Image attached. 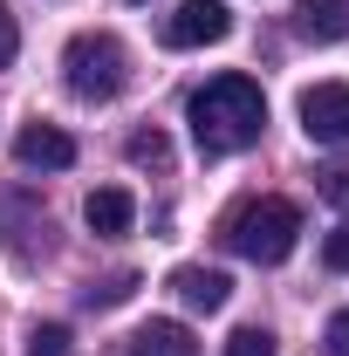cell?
<instances>
[{
	"label": "cell",
	"mask_w": 349,
	"mask_h": 356,
	"mask_svg": "<svg viewBox=\"0 0 349 356\" xmlns=\"http://www.w3.org/2000/svg\"><path fill=\"white\" fill-rule=\"evenodd\" d=\"M131 356H199V343L185 322H144L131 336Z\"/></svg>",
	"instance_id": "obj_10"
},
{
	"label": "cell",
	"mask_w": 349,
	"mask_h": 356,
	"mask_svg": "<svg viewBox=\"0 0 349 356\" xmlns=\"http://www.w3.org/2000/svg\"><path fill=\"white\" fill-rule=\"evenodd\" d=\"M124 151H131V165H151V172H165V165H172V137H165V131H137Z\"/></svg>",
	"instance_id": "obj_11"
},
{
	"label": "cell",
	"mask_w": 349,
	"mask_h": 356,
	"mask_svg": "<svg viewBox=\"0 0 349 356\" xmlns=\"http://www.w3.org/2000/svg\"><path fill=\"white\" fill-rule=\"evenodd\" d=\"M322 261H329V267H343V274H349V226H336V233L322 240Z\"/></svg>",
	"instance_id": "obj_16"
},
{
	"label": "cell",
	"mask_w": 349,
	"mask_h": 356,
	"mask_svg": "<svg viewBox=\"0 0 349 356\" xmlns=\"http://www.w3.org/2000/svg\"><path fill=\"white\" fill-rule=\"evenodd\" d=\"M172 295L178 302H185V309H226V295H233V281H226V274H219V267H178L172 274Z\"/></svg>",
	"instance_id": "obj_8"
},
{
	"label": "cell",
	"mask_w": 349,
	"mask_h": 356,
	"mask_svg": "<svg viewBox=\"0 0 349 356\" xmlns=\"http://www.w3.org/2000/svg\"><path fill=\"white\" fill-rule=\"evenodd\" d=\"M14 48H21V35H14V14H7V7H0V69H7V62H14Z\"/></svg>",
	"instance_id": "obj_18"
},
{
	"label": "cell",
	"mask_w": 349,
	"mask_h": 356,
	"mask_svg": "<svg viewBox=\"0 0 349 356\" xmlns=\"http://www.w3.org/2000/svg\"><path fill=\"white\" fill-rule=\"evenodd\" d=\"M219 240H226L240 261H254V267H281L295 254V240H302V206H295V199H247V206L226 213Z\"/></svg>",
	"instance_id": "obj_2"
},
{
	"label": "cell",
	"mask_w": 349,
	"mask_h": 356,
	"mask_svg": "<svg viewBox=\"0 0 349 356\" xmlns=\"http://www.w3.org/2000/svg\"><path fill=\"white\" fill-rule=\"evenodd\" d=\"M62 76H69V89L83 103H110V96H124V83H131V55H124L117 35L89 28V35H76V42L62 48Z\"/></svg>",
	"instance_id": "obj_3"
},
{
	"label": "cell",
	"mask_w": 349,
	"mask_h": 356,
	"mask_svg": "<svg viewBox=\"0 0 349 356\" xmlns=\"http://www.w3.org/2000/svg\"><path fill=\"white\" fill-rule=\"evenodd\" d=\"M28 356H69V329H62V322H42V329L28 336Z\"/></svg>",
	"instance_id": "obj_14"
},
{
	"label": "cell",
	"mask_w": 349,
	"mask_h": 356,
	"mask_svg": "<svg viewBox=\"0 0 349 356\" xmlns=\"http://www.w3.org/2000/svg\"><path fill=\"white\" fill-rule=\"evenodd\" d=\"M14 158H21L28 172H69V165H76V137L55 131V124H28V131L14 137Z\"/></svg>",
	"instance_id": "obj_6"
},
{
	"label": "cell",
	"mask_w": 349,
	"mask_h": 356,
	"mask_svg": "<svg viewBox=\"0 0 349 356\" xmlns=\"http://www.w3.org/2000/svg\"><path fill=\"white\" fill-rule=\"evenodd\" d=\"M302 131L315 144H349V83L302 89Z\"/></svg>",
	"instance_id": "obj_5"
},
{
	"label": "cell",
	"mask_w": 349,
	"mask_h": 356,
	"mask_svg": "<svg viewBox=\"0 0 349 356\" xmlns=\"http://www.w3.org/2000/svg\"><path fill=\"white\" fill-rule=\"evenodd\" d=\"M131 288H137V274H110V281L89 288V309H117V302H131Z\"/></svg>",
	"instance_id": "obj_13"
},
{
	"label": "cell",
	"mask_w": 349,
	"mask_h": 356,
	"mask_svg": "<svg viewBox=\"0 0 349 356\" xmlns=\"http://www.w3.org/2000/svg\"><path fill=\"white\" fill-rule=\"evenodd\" d=\"M83 220H89V233L117 240V233H131V220H137V199L124 192V185H96V192L83 199Z\"/></svg>",
	"instance_id": "obj_7"
},
{
	"label": "cell",
	"mask_w": 349,
	"mask_h": 356,
	"mask_svg": "<svg viewBox=\"0 0 349 356\" xmlns=\"http://www.w3.org/2000/svg\"><path fill=\"white\" fill-rule=\"evenodd\" d=\"M322 199L329 206H349V165H329L322 172Z\"/></svg>",
	"instance_id": "obj_15"
},
{
	"label": "cell",
	"mask_w": 349,
	"mask_h": 356,
	"mask_svg": "<svg viewBox=\"0 0 349 356\" xmlns=\"http://www.w3.org/2000/svg\"><path fill=\"white\" fill-rule=\"evenodd\" d=\"M233 35V14L219 0H178L165 14V48H213Z\"/></svg>",
	"instance_id": "obj_4"
},
{
	"label": "cell",
	"mask_w": 349,
	"mask_h": 356,
	"mask_svg": "<svg viewBox=\"0 0 349 356\" xmlns=\"http://www.w3.org/2000/svg\"><path fill=\"white\" fill-rule=\"evenodd\" d=\"M322 343H329V356H349V309L329 315V336H322Z\"/></svg>",
	"instance_id": "obj_17"
},
{
	"label": "cell",
	"mask_w": 349,
	"mask_h": 356,
	"mask_svg": "<svg viewBox=\"0 0 349 356\" xmlns=\"http://www.w3.org/2000/svg\"><path fill=\"white\" fill-rule=\"evenodd\" d=\"M295 28L308 42H343L349 35V0H302L295 7Z\"/></svg>",
	"instance_id": "obj_9"
},
{
	"label": "cell",
	"mask_w": 349,
	"mask_h": 356,
	"mask_svg": "<svg viewBox=\"0 0 349 356\" xmlns=\"http://www.w3.org/2000/svg\"><path fill=\"white\" fill-rule=\"evenodd\" d=\"M185 117H192V137H199L206 158H233V151L261 144V131H267V96H261L254 76L226 69V76H213L206 89H192Z\"/></svg>",
	"instance_id": "obj_1"
},
{
	"label": "cell",
	"mask_w": 349,
	"mask_h": 356,
	"mask_svg": "<svg viewBox=\"0 0 349 356\" xmlns=\"http://www.w3.org/2000/svg\"><path fill=\"white\" fill-rule=\"evenodd\" d=\"M226 356H274V336H267L261 322H247V329H233V343H226Z\"/></svg>",
	"instance_id": "obj_12"
}]
</instances>
